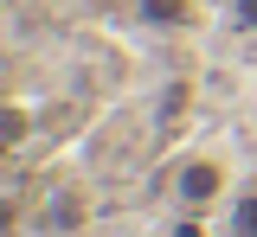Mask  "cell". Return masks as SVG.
Wrapping results in <instances>:
<instances>
[{
	"label": "cell",
	"mask_w": 257,
	"mask_h": 237,
	"mask_svg": "<svg viewBox=\"0 0 257 237\" xmlns=\"http://www.w3.org/2000/svg\"><path fill=\"white\" fill-rule=\"evenodd\" d=\"M231 20H238L244 32H257V0H231Z\"/></svg>",
	"instance_id": "cell-4"
},
{
	"label": "cell",
	"mask_w": 257,
	"mask_h": 237,
	"mask_svg": "<svg viewBox=\"0 0 257 237\" xmlns=\"http://www.w3.org/2000/svg\"><path fill=\"white\" fill-rule=\"evenodd\" d=\"M167 237H206V231H199V218H187V212H180V224H174Z\"/></svg>",
	"instance_id": "cell-5"
},
{
	"label": "cell",
	"mask_w": 257,
	"mask_h": 237,
	"mask_svg": "<svg viewBox=\"0 0 257 237\" xmlns=\"http://www.w3.org/2000/svg\"><path fill=\"white\" fill-rule=\"evenodd\" d=\"M167 199H174V212H187V218H206V212L231 205V160L212 154V148L187 154L174 167V180H167Z\"/></svg>",
	"instance_id": "cell-1"
},
{
	"label": "cell",
	"mask_w": 257,
	"mask_h": 237,
	"mask_svg": "<svg viewBox=\"0 0 257 237\" xmlns=\"http://www.w3.org/2000/svg\"><path fill=\"white\" fill-rule=\"evenodd\" d=\"M225 212H231V237H257V192H238Z\"/></svg>",
	"instance_id": "cell-3"
},
{
	"label": "cell",
	"mask_w": 257,
	"mask_h": 237,
	"mask_svg": "<svg viewBox=\"0 0 257 237\" xmlns=\"http://www.w3.org/2000/svg\"><path fill=\"white\" fill-rule=\"evenodd\" d=\"M135 13L148 20V26H193V0H135Z\"/></svg>",
	"instance_id": "cell-2"
}]
</instances>
